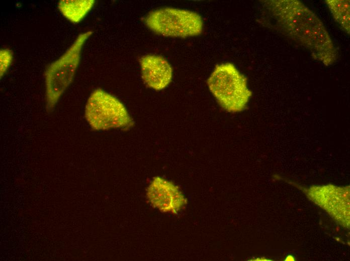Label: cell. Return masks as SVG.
<instances>
[{
    "instance_id": "cell-1",
    "label": "cell",
    "mask_w": 350,
    "mask_h": 261,
    "mask_svg": "<svg viewBox=\"0 0 350 261\" xmlns=\"http://www.w3.org/2000/svg\"><path fill=\"white\" fill-rule=\"evenodd\" d=\"M269 14L280 34L308 51L326 66L333 65L338 52L327 29L319 17L301 1H267Z\"/></svg>"
},
{
    "instance_id": "cell-6",
    "label": "cell",
    "mask_w": 350,
    "mask_h": 261,
    "mask_svg": "<svg viewBox=\"0 0 350 261\" xmlns=\"http://www.w3.org/2000/svg\"><path fill=\"white\" fill-rule=\"evenodd\" d=\"M146 195L151 205L163 213L177 214L187 204V199L180 188L160 177L153 178Z\"/></svg>"
},
{
    "instance_id": "cell-4",
    "label": "cell",
    "mask_w": 350,
    "mask_h": 261,
    "mask_svg": "<svg viewBox=\"0 0 350 261\" xmlns=\"http://www.w3.org/2000/svg\"><path fill=\"white\" fill-rule=\"evenodd\" d=\"M145 22L152 31L165 37L196 36L201 34L203 29V21L198 14L171 7L151 11Z\"/></svg>"
},
{
    "instance_id": "cell-10",
    "label": "cell",
    "mask_w": 350,
    "mask_h": 261,
    "mask_svg": "<svg viewBox=\"0 0 350 261\" xmlns=\"http://www.w3.org/2000/svg\"><path fill=\"white\" fill-rule=\"evenodd\" d=\"M13 60L12 52L8 49H2L0 51V72L2 78L8 70Z\"/></svg>"
},
{
    "instance_id": "cell-8",
    "label": "cell",
    "mask_w": 350,
    "mask_h": 261,
    "mask_svg": "<svg viewBox=\"0 0 350 261\" xmlns=\"http://www.w3.org/2000/svg\"><path fill=\"white\" fill-rule=\"evenodd\" d=\"M94 4V0H61L58 8L65 18L76 24L84 18Z\"/></svg>"
},
{
    "instance_id": "cell-2",
    "label": "cell",
    "mask_w": 350,
    "mask_h": 261,
    "mask_svg": "<svg viewBox=\"0 0 350 261\" xmlns=\"http://www.w3.org/2000/svg\"><path fill=\"white\" fill-rule=\"evenodd\" d=\"M207 84L220 106L230 112L244 110L252 95L246 78L230 63L216 65Z\"/></svg>"
},
{
    "instance_id": "cell-3",
    "label": "cell",
    "mask_w": 350,
    "mask_h": 261,
    "mask_svg": "<svg viewBox=\"0 0 350 261\" xmlns=\"http://www.w3.org/2000/svg\"><path fill=\"white\" fill-rule=\"evenodd\" d=\"M93 34H80L69 48L47 67L45 74L46 108L53 110L61 96L73 80L80 60L82 48Z\"/></svg>"
},
{
    "instance_id": "cell-5",
    "label": "cell",
    "mask_w": 350,
    "mask_h": 261,
    "mask_svg": "<svg viewBox=\"0 0 350 261\" xmlns=\"http://www.w3.org/2000/svg\"><path fill=\"white\" fill-rule=\"evenodd\" d=\"M85 117L91 127L97 130L127 127L132 121L122 103L104 90H95L85 107Z\"/></svg>"
},
{
    "instance_id": "cell-7",
    "label": "cell",
    "mask_w": 350,
    "mask_h": 261,
    "mask_svg": "<svg viewBox=\"0 0 350 261\" xmlns=\"http://www.w3.org/2000/svg\"><path fill=\"white\" fill-rule=\"evenodd\" d=\"M142 79L149 87L160 90L166 87L172 77V69L163 57L148 54L140 59Z\"/></svg>"
},
{
    "instance_id": "cell-9",
    "label": "cell",
    "mask_w": 350,
    "mask_h": 261,
    "mask_svg": "<svg viewBox=\"0 0 350 261\" xmlns=\"http://www.w3.org/2000/svg\"><path fill=\"white\" fill-rule=\"evenodd\" d=\"M325 3L335 22L347 34H349V1L326 0Z\"/></svg>"
}]
</instances>
